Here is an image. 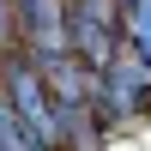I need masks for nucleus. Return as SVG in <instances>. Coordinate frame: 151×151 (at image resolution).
I'll use <instances>...</instances> for the list:
<instances>
[{
  "instance_id": "nucleus-1",
  "label": "nucleus",
  "mask_w": 151,
  "mask_h": 151,
  "mask_svg": "<svg viewBox=\"0 0 151 151\" xmlns=\"http://www.w3.org/2000/svg\"><path fill=\"white\" fill-rule=\"evenodd\" d=\"M12 24L24 55H67V0H12Z\"/></svg>"
},
{
  "instance_id": "nucleus-2",
  "label": "nucleus",
  "mask_w": 151,
  "mask_h": 151,
  "mask_svg": "<svg viewBox=\"0 0 151 151\" xmlns=\"http://www.w3.org/2000/svg\"><path fill=\"white\" fill-rule=\"evenodd\" d=\"M30 60H36V55H30ZM36 73H42L48 97H55L60 109H85V103H91V79H97V73L85 67L73 48H67V55H42V60H36Z\"/></svg>"
},
{
  "instance_id": "nucleus-3",
  "label": "nucleus",
  "mask_w": 151,
  "mask_h": 151,
  "mask_svg": "<svg viewBox=\"0 0 151 151\" xmlns=\"http://www.w3.org/2000/svg\"><path fill=\"white\" fill-rule=\"evenodd\" d=\"M18 42V24H12V0H0V55Z\"/></svg>"
}]
</instances>
